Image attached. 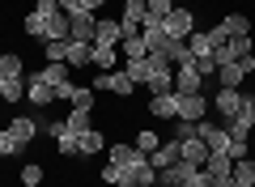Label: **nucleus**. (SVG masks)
Returning <instances> with one entry per match:
<instances>
[{"mask_svg":"<svg viewBox=\"0 0 255 187\" xmlns=\"http://www.w3.org/2000/svg\"><path fill=\"white\" fill-rule=\"evenodd\" d=\"M107 158L115 162L119 170H128V179H132V175H136V170L149 162V153H140L136 145H124V141H115V145H107Z\"/></svg>","mask_w":255,"mask_h":187,"instance_id":"f257e3e1","label":"nucleus"},{"mask_svg":"<svg viewBox=\"0 0 255 187\" xmlns=\"http://www.w3.org/2000/svg\"><path fill=\"white\" fill-rule=\"evenodd\" d=\"M234 141H251V132H255V94H243V111H238L230 124H221Z\"/></svg>","mask_w":255,"mask_h":187,"instance_id":"f03ea898","label":"nucleus"},{"mask_svg":"<svg viewBox=\"0 0 255 187\" xmlns=\"http://www.w3.org/2000/svg\"><path fill=\"white\" fill-rule=\"evenodd\" d=\"M196 175H200V166H191V162H174V166L157 170V183L162 187H196Z\"/></svg>","mask_w":255,"mask_h":187,"instance_id":"7ed1b4c3","label":"nucleus"},{"mask_svg":"<svg viewBox=\"0 0 255 187\" xmlns=\"http://www.w3.org/2000/svg\"><path fill=\"white\" fill-rule=\"evenodd\" d=\"M162 30H166L170 38H187L191 30H196V9H183V4H174V9L162 17Z\"/></svg>","mask_w":255,"mask_h":187,"instance_id":"20e7f679","label":"nucleus"},{"mask_svg":"<svg viewBox=\"0 0 255 187\" xmlns=\"http://www.w3.org/2000/svg\"><path fill=\"white\" fill-rule=\"evenodd\" d=\"M94 26H98L94 13H85V9L68 13V38H73V43H90L94 47Z\"/></svg>","mask_w":255,"mask_h":187,"instance_id":"39448f33","label":"nucleus"},{"mask_svg":"<svg viewBox=\"0 0 255 187\" xmlns=\"http://www.w3.org/2000/svg\"><path fill=\"white\" fill-rule=\"evenodd\" d=\"M145 21H149L145 0H124V9H119V26H124V34H140Z\"/></svg>","mask_w":255,"mask_h":187,"instance_id":"423d86ee","label":"nucleus"},{"mask_svg":"<svg viewBox=\"0 0 255 187\" xmlns=\"http://www.w3.org/2000/svg\"><path fill=\"white\" fill-rule=\"evenodd\" d=\"M162 55H145V60H124V72L132 77V85H149V77H153L157 68H162Z\"/></svg>","mask_w":255,"mask_h":187,"instance_id":"0eeeda50","label":"nucleus"},{"mask_svg":"<svg viewBox=\"0 0 255 187\" xmlns=\"http://www.w3.org/2000/svg\"><path fill=\"white\" fill-rule=\"evenodd\" d=\"M196 136L209 145V153H226V145H230V132L221 124H213V119H200L196 124Z\"/></svg>","mask_w":255,"mask_h":187,"instance_id":"6e6552de","label":"nucleus"},{"mask_svg":"<svg viewBox=\"0 0 255 187\" xmlns=\"http://www.w3.org/2000/svg\"><path fill=\"white\" fill-rule=\"evenodd\" d=\"M119 43H124L119 17H98V26H94V47H119Z\"/></svg>","mask_w":255,"mask_h":187,"instance_id":"1a4fd4ad","label":"nucleus"},{"mask_svg":"<svg viewBox=\"0 0 255 187\" xmlns=\"http://www.w3.org/2000/svg\"><path fill=\"white\" fill-rule=\"evenodd\" d=\"M179 119H191V124L209 119V98L204 94H179Z\"/></svg>","mask_w":255,"mask_h":187,"instance_id":"9d476101","label":"nucleus"},{"mask_svg":"<svg viewBox=\"0 0 255 187\" xmlns=\"http://www.w3.org/2000/svg\"><path fill=\"white\" fill-rule=\"evenodd\" d=\"M174 94H204V77L191 64H179L174 68Z\"/></svg>","mask_w":255,"mask_h":187,"instance_id":"9b49d317","label":"nucleus"},{"mask_svg":"<svg viewBox=\"0 0 255 187\" xmlns=\"http://www.w3.org/2000/svg\"><path fill=\"white\" fill-rule=\"evenodd\" d=\"M26 102H34V107H51V102H55V89L47 85L38 72H30V77H26Z\"/></svg>","mask_w":255,"mask_h":187,"instance_id":"f8f14e48","label":"nucleus"},{"mask_svg":"<svg viewBox=\"0 0 255 187\" xmlns=\"http://www.w3.org/2000/svg\"><path fill=\"white\" fill-rule=\"evenodd\" d=\"M213 107H217V115L226 119H234L238 111H243V89H217V98H213Z\"/></svg>","mask_w":255,"mask_h":187,"instance_id":"ddd939ff","label":"nucleus"},{"mask_svg":"<svg viewBox=\"0 0 255 187\" xmlns=\"http://www.w3.org/2000/svg\"><path fill=\"white\" fill-rule=\"evenodd\" d=\"M204 175H209L217 187H226L230 175H234V162H230L226 153H209V162H204Z\"/></svg>","mask_w":255,"mask_h":187,"instance_id":"4468645a","label":"nucleus"},{"mask_svg":"<svg viewBox=\"0 0 255 187\" xmlns=\"http://www.w3.org/2000/svg\"><path fill=\"white\" fill-rule=\"evenodd\" d=\"M179 158H183V153H179V141L170 136V141H162L153 153H149V166H153V170H166V166H174Z\"/></svg>","mask_w":255,"mask_h":187,"instance_id":"2eb2a0df","label":"nucleus"},{"mask_svg":"<svg viewBox=\"0 0 255 187\" xmlns=\"http://www.w3.org/2000/svg\"><path fill=\"white\" fill-rule=\"evenodd\" d=\"M64 64H68V68H90V64H94V47L68 38V47H64Z\"/></svg>","mask_w":255,"mask_h":187,"instance_id":"dca6fc26","label":"nucleus"},{"mask_svg":"<svg viewBox=\"0 0 255 187\" xmlns=\"http://www.w3.org/2000/svg\"><path fill=\"white\" fill-rule=\"evenodd\" d=\"M149 115L179 119V94H153V98H149Z\"/></svg>","mask_w":255,"mask_h":187,"instance_id":"f3484780","label":"nucleus"},{"mask_svg":"<svg viewBox=\"0 0 255 187\" xmlns=\"http://www.w3.org/2000/svg\"><path fill=\"white\" fill-rule=\"evenodd\" d=\"M179 153H183V162H191V166H200V170H204V162H209V145H204L200 136L179 141Z\"/></svg>","mask_w":255,"mask_h":187,"instance_id":"a211bd4d","label":"nucleus"},{"mask_svg":"<svg viewBox=\"0 0 255 187\" xmlns=\"http://www.w3.org/2000/svg\"><path fill=\"white\" fill-rule=\"evenodd\" d=\"M243 81H247V72H243V64H238V60H230V64H221V68H217V85L221 89H243Z\"/></svg>","mask_w":255,"mask_h":187,"instance_id":"6ab92c4d","label":"nucleus"},{"mask_svg":"<svg viewBox=\"0 0 255 187\" xmlns=\"http://www.w3.org/2000/svg\"><path fill=\"white\" fill-rule=\"evenodd\" d=\"M0 77H4V81H21V77H26V60L13 55V51H0Z\"/></svg>","mask_w":255,"mask_h":187,"instance_id":"aec40b11","label":"nucleus"},{"mask_svg":"<svg viewBox=\"0 0 255 187\" xmlns=\"http://www.w3.org/2000/svg\"><path fill=\"white\" fill-rule=\"evenodd\" d=\"M9 132L17 136V145H21V149H26V145H30V141H34V136H38V124H34V119H30V115H17V119H13V124H9Z\"/></svg>","mask_w":255,"mask_h":187,"instance_id":"412c9836","label":"nucleus"},{"mask_svg":"<svg viewBox=\"0 0 255 187\" xmlns=\"http://www.w3.org/2000/svg\"><path fill=\"white\" fill-rule=\"evenodd\" d=\"M149 94H174V68L170 64H162V68L149 77Z\"/></svg>","mask_w":255,"mask_h":187,"instance_id":"4be33fe9","label":"nucleus"},{"mask_svg":"<svg viewBox=\"0 0 255 187\" xmlns=\"http://www.w3.org/2000/svg\"><path fill=\"white\" fill-rule=\"evenodd\" d=\"M221 30H226L230 38L251 34V17H247V13H226V17H221Z\"/></svg>","mask_w":255,"mask_h":187,"instance_id":"5701e85b","label":"nucleus"},{"mask_svg":"<svg viewBox=\"0 0 255 187\" xmlns=\"http://www.w3.org/2000/svg\"><path fill=\"white\" fill-rule=\"evenodd\" d=\"M115 64H119V47H94V64H90V68L115 72Z\"/></svg>","mask_w":255,"mask_h":187,"instance_id":"b1692460","label":"nucleus"},{"mask_svg":"<svg viewBox=\"0 0 255 187\" xmlns=\"http://www.w3.org/2000/svg\"><path fill=\"white\" fill-rule=\"evenodd\" d=\"M119 51H124V60H145V55H149V47H145V38H140V34H124Z\"/></svg>","mask_w":255,"mask_h":187,"instance_id":"393cba45","label":"nucleus"},{"mask_svg":"<svg viewBox=\"0 0 255 187\" xmlns=\"http://www.w3.org/2000/svg\"><path fill=\"white\" fill-rule=\"evenodd\" d=\"M64 128H68V132H77V136H81V132H90V128H94V111H68V119H64Z\"/></svg>","mask_w":255,"mask_h":187,"instance_id":"a878e982","label":"nucleus"},{"mask_svg":"<svg viewBox=\"0 0 255 187\" xmlns=\"http://www.w3.org/2000/svg\"><path fill=\"white\" fill-rule=\"evenodd\" d=\"M107 149V136L98 132V128H90V132H81V158H94V153Z\"/></svg>","mask_w":255,"mask_h":187,"instance_id":"bb28decb","label":"nucleus"},{"mask_svg":"<svg viewBox=\"0 0 255 187\" xmlns=\"http://www.w3.org/2000/svg\"><path fill=\"white\" fill-rule=\"evenodd\" d=\"M187 51H191V55H213L209 30H191V34H187Z\"/></svg>","mask_w":255,"mask_h":187,"instance_id":"cd10ccee","label":"nucleus"},{"mask_svg":"<svg viewBox=\"0 0 255 187\" xmlns=\"http://www.w3.org/2000/svg\"><path fill=\"white\" fill-rule=\"evenodd\" d=\"M68 72H73L68 64H47V68H38V77H43V81H47L51 89H60L64 81H68Z\"/></svg>","mask_w":255,"mask_h":187,"instance_id":"c85d7f7f","label":"nucleus"},{"mask_svg":"<svg viewBox=\"0 0 255 187\" xmlns=\"http://www.w3.org/2000/svg\"><path fill=\"white\" fill-rule=\"evenodd\" d=\"M132 145H136L140 153H153L157 145H162V136H157L153 128H136V141H132Z\"/></svg>","mask_w":255,"mask_h":187,"instance_id":"c756f323","label":"nucleus"},{"mask_svg":"<svg viewBox=\"0 0 255 187\" xmlns=\"http://www.w3.org/2000/svg\"><path fill=\"white\" fill-rule=\"evenodd\" d=\"M26 34H30V38H43V43H47V17H43V13H34V9L26 13Z\"/></svg>","mask_w":255,"mask_h":187,"instance_id":"7c9ffc66","label":"nucleus"},{"mask_svg":"<svg viewBox=\"0 0 255 187\" xmlns=\"http://www.w3.org/2000/svg\"><path fill=\"white\" fill-rule=\"evenodd\" d=\"M73 102L77 111H94V85H73Z\"/></svg>","mask_w":255,"mask_h":187,"instance_id":"2f4dec72","label":"nucleus"},{"mask_svg":"<svg viewBox=\"0 0 255 187\" xmlns=\"http://www.w3.org/2000/svg\"><path fill=\"white\" fill-rule=\"evenodd\" d=\"M98 179H102V183H111V187H124L128 183V170H119L115 162H107V166L98 170Z\"/></svg>","mask_w":255,"mask_h":187,"instance_id":"473e14b6","label":"nucleus"},{"mask_svg":"<svg viewBox=\"0 0 255 187\" xmlns=\"http://www.w3.org/2000/svg\"><path fill=\"white\" fill-rule=\"evenodd\" d=\"M21 98H26V77H21V81H4L0 102H21Z\"/></svg>","mask_w":255,"mask_h":187,"instance_id":"72a5a7b5","label":"nucleus"},{"mask_svg":"<svg viewBox=\"0 0 255 187\" xmlns=\"http://www.w3.org/2000/svg\"><path fill=\"white\" fill-rule=\"evenodd\" d=\"M191 68H196V72H200V77L204 81H209V77H217V60H213V55H191Z\"/></svg>","mask_w":255,"mask_h":187,"instance_id":"f704fd0d","label":"nucleus"},{"mask_svg":"<svg viewBox=\"0 0 255 187\" xmlns=\"http://www.w3.org/2000/svg\"><path fill=\"white\" fill-rule=\"evenodd\" d=\"M43 183V166H38V162H26V166H21V187H38Z\"/></svg>","mask_w":255,"mask_h":187,"instance_id":"c9c22d12","label":"nucleus"},{"mask_svg":"<svg viewBox=\"0 0 255 187\" xmlns=\"http://www.w3.org/2000/svg\"><path fill=\"white\" fill-rule=\"evenodd\" d=\"M13 153H21V145H17V136H13L9 128H0V158H13Z\"/></svg>","mask_w":255,"mask_h":187,"instance_id":"e433bc0d","label":"nucleus"},{"mask_svg":"<svg viewBox=\"0 0 255 187\" xmlns=\"http://www.w3.org/2000/svg\"><path fill=\"white\" fill-rule=\"evenodd\" d=\"M226 158H230V162H238V158H251V141H234V136H230V145H226Z\"/></svg>","mask_w":255,"mask_h":187,"instance_id":"4c0bfd02","label":"nucleus"},{"mask_svg":"<svg viewBox=\"0 0 255 187\" xmlns=\"http://www.w3.org/2000/svg\"><path fill=\"white\" fill-rule=\"evenodd\" d=\"M145 9H149V17H153V21H162L166 13L174 9V0H145Z\"/></svg>","mask_w":255,"mask_h":187,"instance_id":"58836bf2","label":"nucleus"},{"mask_svg":"<svg viewBox=\"0 0 255 187\" xmlns=\"http://www.w3.org/2000/svg\"><path fill=\"white\" fill-rule=\"evenodd\" d=\"M64 47H68V43H55V38H51V43H43V60L47 64H64Z\"/></svg>","mask_w":255,"mask_h":187,"instance_id":"ea45409f","label":"nucleus"},{"mask_svg":"<svg viewBox=\"0 0 255 187\" xmlns=\"http://www.w3.org/2000/svg\"><path fill=\"white\" fill-rule=\"evenodd\" d=\"M196 136V124L191 119H174V141H191Z\"/></svg>","mask_w":255,"mask_h":187,"instance_id":"a19ab883","label":"nucleus"},{"mask_svg":"<svg viewBox=\"0 0 255 187\" xmlns=\"http://www.w3.org/2000/svg\"><path fill=\"white\" fill-rule=\"evenodd\" d=\"M34 13H43V17H51V13H60V0H34Z\"/></svg>","mask_w":255,"mask_h":187,"instance_id":"79ce46f5","label":"nucleus"},{"mask_svg":"<svg viewBox=\"0 0 255 187\" xmlns=\"http://www.w3.org/2000/svg\"><path fill=\"white\" fill-rule=\"evenodd\" d=\"M102 4H107V0H81V9H85V13H98Z\"/></svg>","mask_w":255,"mask_h":187,"instance_id":"37998d69","label":"nucleus"},{"mask_svg":"<svg viewBox=\"0 0 255 187\" xmlns=\"http://www.w3.org/2000/svg\"><path fill=\"white\" fill-rule=\"evenodd\" d=\"M60 9L64 13H77V9H81V0H60Z\"/></svg>","mask_w":255,"mask_h":187,"instance_id":"c03bdc74","label":"nucleus"},{"mask_svg":"<svg viewBox=\"0 0 255 187\" xmlns=\"http://www.w3.org/2000/svg\"><path fill=\"white\" fill-rule=\"evenodd\" d=\"M196 187H217V183H213V179H209V175L200 170V175H196Z\"/></svg>","mask_w":255,"mask_h":187,"instance_id":"a18cd8bd","label":"nucleus"},{"mask_svg":"<svg viewBox=\"0 0 255 187\" xmlns=\"http://www.w3.org/2000/svg\"><path fill=\"white\" fill-rule=\"evenodd\" d=\"M124 187H140V183H124Z\"/></svg>","mask_w":255,"mask_h":187,"instance_id":"49530a36","label":"nucleus"},{"mask_svg":"<svg viewBox=\"0 0 255 187\" xmlns=\"http://www.w3.org/2000/svg\"><path fill=\"white\" fill-rule=\"evenodd\" d=\"M0 89H4V77H0Z\"/></svg>","mask_w":255,"mask_h":187,"instance_id":"de8ad7c7","label":"nucleus"}]
</instances>
